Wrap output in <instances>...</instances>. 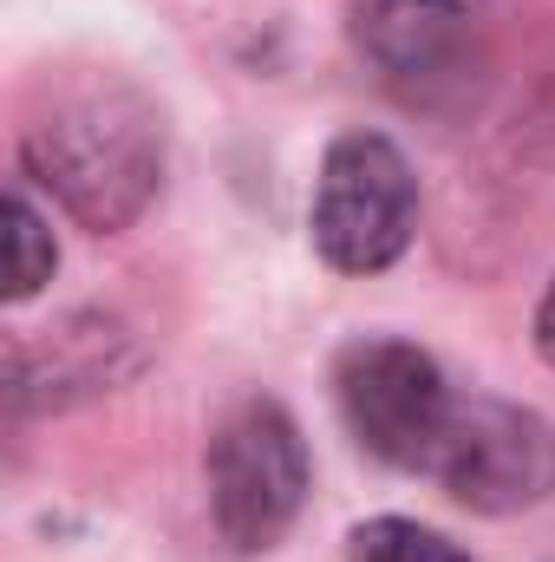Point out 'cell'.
I'll list each match as a JSON object with an SVG mask.
<instances>
[{"label": "cell", "instance_id": "obj_1", "mask_svg": "<svg viewBox=\"0 0 555 562\" xmlns=\"http://www.w3.org/2000/svg\"><path fill=\"white\" fill-rule=\"evenodd\" d=\"M20 170L79 229L118 236L163 183V112L125 72H59L20 125Z\"/></svg>", "mask_w": 555, "mask_h": 562}, {"label": "cell", "instance_id": "obj_2", "mask_svg": "<svg viewBox=\"0 0 555 562\" xmlns=\"http://www.w3.org/2000/svg\"><path fill=\"white\" fill-rule=\"evenodd\" d=\"M314 464L307 438L281 400H242L209 431V517L236 557H262L294 530Z\"/></svg>", "mask_w": 555, "mask_h": 562}, {"label": "cell", "instance_id": "obj_3", "mask_svg": "<svg viewBox=\"0 0 555 562\" xmlns=\"http://www.w3.org/2000/svg\"><path fill=\"white\" fill-rule=\"evenodd\" d=\"M314 249L340 276H380L412 249L418 177L386 132H347L327 144L314 183Z\"/></svg>", "mask_w": 555, "mask_h": 562}, {"label": "cell", "instance_id": "obj_4", "mask_svg": "<svg viewBox=\"0 0 555 562\" xmlns=\"http://www.w3.org/2000/svg\"><path fill=\"white\" fill-rule=\"evenodd\" d=\"M333 406L353 431V445L393 471H431L457 393L444 386V367L393 334H366L353 347H340L333 360Z\"/></svg>", "mask_w": 555, "mask_h": 562}, {"label": "cell", "instance_id": "obj_5", "mask_svg": "<svg viewBox=\"0 0 555 562\" xmlns=\"http://www.w3.org/2000/svg\"><path fill=\"white\" fill-rule=\"evenodd\" d=\"M424 477H438V491L477 517L536 510L555 491V431L530 406L471 393V400H457L451 431Z\"/></svg>", "mask_w": 555, "mask_h": 562}, {"label": "cell", "instance_id": "obj_6", "mask_svg": "<svg viewBox=\"0 0 555 562\" xmlns=\"http://www.w3.org/2000/svg\"><path fill=\"white\" fill-rule=\"evenodd\" d=\"M144 367L138 334L118 321V314H66L26 340H13V413H66V406H86L99 393H118L132 373Z\"/></svg>", "mask_w": 555, "mask_h": 562}, {"label": "cell", "instance_id": "obj_7", "mask_svg": "<svg viewBox=\"0 0 555 562\" xmlns=\"http://www.w3.org/2000/svg\"><path fill=\"white\" fill-rule=\"evenodd\" d=\"M53 269H59L53 223L26 190H7V301H33L53 281Z\"/></svg>", "mask_w": 555, "mask_h": 562}, {"label": "cell", "instance_id": "obj_8", "mask_svg": "<svg viewBox=\"0 0 555 562\" xmlns=\"http://www.w3.org/2000/svg\"><path fill=\"white\" fill-rule=\"evenodd\" d=\"M347 562H471V557L451 537L412 524V517H373L347 537Z\"/></svg>", "mask_w": 555, "mask_h": 562}, {"label": "cell", "instance_id": "obj_9", "mask_svg": "<svg viewBox=\"0 0 555 562\" xmlns=\"http://www.w3.org/2000/svg\"><path fill=\"white\" fill-rule=\"evenodd\" d=\"M536 347H543V360L555 367V281L543 288V307H536Z\"/></svg>", "mask_w": 555, "mask_h": 562}, {"label": "cell", "instance_id": "obj_10", "mask_svg": "<svg viewBox=\"0 0 555 562\" xmlns=\"http://www.w3.org/2000/svg\"><path fill=\"white\" fill-rule=\"evenodd\" d=\"M412 7H431V13H457V20H464V13H477L484 0H412Z\"/></svg>", "mask_w": 555, "mask_h": 562}]
</instances>
